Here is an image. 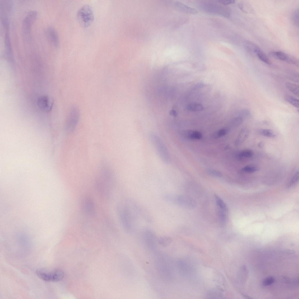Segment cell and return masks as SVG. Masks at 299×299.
I'll list each match as a JSON object with an SVG mask.
<instances>
[{
    "label": "cell",
    "mask_w": 299,
    "mask_h": 299,
    "mask_svg": "<svg viewBox=\"0 0 299 299\" xmlns=\"http://www.w3.org/2000/svg\"><path fill=\"white\" fill-rule=\"evenodd\" d=\"M117 212L120 222L124 230L128 233L133 232L135 216L128 203H120L117 205Z\"/></svg>",
    "instance_id": "cell-1"
},
{
    "label": "cell",
    "mask_w": 299,
    "mask_h": 299,
    "mask_svg": "<svg viewBox=\"0 0 299 299\" xmlns=\"http://www.w3.org/2000/svg\"><path fill=\"white\" fill-rule=\"evenodd\" d=\"M149 136L151 142L161 161L166 164H169L171 161L169 152L162 140L154 133H151Z\"/></svg>",
    "instance_id": "cell-2"
},
{
    "label": "cell",
    "mask_w": 299,
    "mask_h": 299,
    "mask_svg": "<svg viewBox=\"0 0 299 299\" xmlns=\"http://www.w3.org/2000/svg\"><path fill=\"white\" fill-rule=\"evenodd\" d=\"M156 260L157 267L161 277L166 281H169L172 278V271L168 257L160 254Z\"/></svg>",
    "instance_id": "cell-3"
},
{
    "label": "cell",
    "mask_w": 299,
    "mask_h": 299,
    "mask_svg": "<svg viewBox=\"0 0 299 299\" xmlns=\"http://www.w3.org/2000/svg\"><path fill=\"white\" fill-rule=\"evenodd\" d=\"M77 18L82 27L87 28L91 25L94 19V14L91 6L88 4L82 6L78 10Z\"/></svg>",
    "instance_id": "cell-4"
},
{
    "label": "cell",
    "mask_w": 299,
    "mask_h": 299,
    "mask_svg": "<svg viewBox=\"0 0 299 299\" xmlns=\"http://www.w3.org/2000/svg\"><path fill=\"white\" fill-rule=\"evenodd\" d=\"M95 186L97 192L102 199H108L110 197L114 186L99 174L95 179Z\"/></svg>",
    "instance_id": "cell-5"
},
{
    "label": "cell",
    "mask_w": 299,
    "mask_h": 299,
    "mask_svg": "<svg viewBox=\"0 0 299 299\" xmlns=\"http://www.w3.org/2000/svg\"><path fill=\"white\" fill-rule=\"evenodd\" d=\"M200 8L207 13L228 18L230 16L229 9L225 6L211 2L202 3Z\"/></svg>",
    "instance_id": "cell-6"
},
{
    "label": "cell",
    "mask_w": 299,
    "mask_h": 299,
    "mask_svg": "<svg viewBox=\"0 0 299 299\" xmlns=\"http://www.w3.org/2000/svg\"><path fill=\"white\" fill-rule=\"evenodd\" d=\"M80 117V111L77 107L73 105L69 111L66 119L65 129L68 133H72L78 124Z\"/></svg>",
    "instance_id": "cell-7"
},
{
    "label": "cell",
    "mask_w": 299,
    "mask_h": 299,
    "mask_svg": "<svg viewBox=\"0 0 299 299\" xmlns=\"http://www.w3.org/2000/svg\"><path fill=\"white\" fill-rule=\"evenodd\" d=\"M36 273L39 278L46 281H58L61 280L64 276L63 271L58 269L49 272L39 269L37 270Z\"/></svg>",
    "instance_id": "cell-8"
},
{
    "label": "cell",
    "mask_w": 299,
    "mask_h": 299,
    "mask_svg": "<svg viewBox=\"0 0 299 299\" xmlns=\"http://www.w3.org/2000/svg\"><path fill=\"white\" fill-rule=\"evenodd\" d=\"M164 197L166 201L175 202L179 205L187 208H193L196 204L194 200L185 195H179L174 197L168 195H166Z\"/></svg>",
    "instance_id": "cell-9"
},
{
    "label": "cell",
    "mask_w": 299,
    "mask_h": 299,
    "mask_svg": "<svg viewBox=\"0 0 299 299\" xmlns=\"http://www.w3.org/2000/svg\"><path fill=\"white\" fill-rule=\"evenodd\" d=\"M142 236L147 247L150 250H155L157 247L158 239L154 232L149 228H145L143 231Z\"/></svg>",
    "instance_id": "cell-10"
},
{
    "label": "cell",
    "mask_w": 299,
    "mask_h": 299,
    "mask_svg": "<svg viewBox=\"0 0 299 299\" xmlns=\"http://www.w3.org/2000/svg\"><path fill=\"white\" fill-rule=\"evenodd\" d=\"M37 13L34 11L28 13L24 18L22 27L24 35L27 36L30 34L32 25L36 18Z\"/></svg>",
    "instance_id": "cell-11"
},
{
    "label": "cell",
    "mask_w": 299,
    "mask_h": 299,
    "mask_svg": "<svg viewBox=\"0 0 299 299\" xmlns=\"http://www.w3.org/2000/svg\"><path fill=\"white\" fill-rule=\"evenodd\" d=\"M81 201V206L84 212L88 215H93L95 212L94 201L90 196H84Z\"/></svg>",
    "instance_id": "cell-12"
},
{
    "label": "cell",
    "mask_w": 299,
    "mask_h": 299,
    "mask_svg": "<svg viewBox=\"0 0 299 299\" xmlns=\"http://www.w3.org/2000/svg\"><path fill=\"white\" fill-rule=\"evenodd\" d=\"M37 105L39 108L44 112H49L51 110L53 105V100L46 95L41 96L37 99Z\"/></svg>",
    "instance_id": "cell-13"
},
{
    "label": "cell",
    "mask_w": 299,
    "mask_h": 299,
    "mask_svg": "<svg viewBox=\"0 0 299 299\" xmlns=\"http://www.w3.org/2000/svg\"><path fill=\"white\" fill-rule=\"evenodd\" d=\"M269 54L270 56L276 59L284 61L290 64L298 65V61L296 58L283 52L272 51L270 52Z\"/></svg>",
    "instance_id": "cell-14"
},
{
    "label": "cell",
    "mask_w": 299,
    "mask_h": 299,
    "mask_svg": "<svg viewBox=\"0 0 299 299\" xmlns=\"http://www.w3.org/2000/svg\"><path fill=\"white\" fill-rule=\"evenodd\" d=\"M45 35L49 41L55 48L59 45V40L58 33L55 29L51 26L47 27L45 30Z\"/></svg>",
    "instance_id": "cell-15"
},
{
    "label": "cell",
    "mask_w": 299,
    "mask_h": 299,
    "mask_svg": "<svg viewBox=\"0 0 299 299\" xmlns=\"http://www.w3.org/2000/svg\"><path fill=\"white\" fill-rule=\"evenodd\" d=\"M4 44L5 55L8 59L11 60L12 58V51L11 42L8 31H6L5 34Z\"/></svg>",
    "instance_id": "cell-16"
},
{
    "label": "cell",
    "mask_w": 299,
    "mask_h": 299,
    "mask_svg": "<svg viewBox=\"0 0 299 299\" xmlns=\"http://www.w3.org/2000/svg\"><path fill=\"white\" fill-rule=\"evenodd\" d=\"M249 133V130L247 128H243L241 130L236 140V144L237 145H241L248 138Z\"/></svg>",
    "instance_id": "cell-17"
},
{
    "label": "cell",
    "mask_w": 299,
    "mask_h": 299,
    "mask_svg": "<svg viewBox=\"0 0 299 299\" xmlns=\"http://www.w3.org/2000/svg\"><path fill=\"white\" fill-rule=\"evenodd\" d=\"M176 6L181 11L190 14H195L197 13V11L195 9L189 7L186 5L180 2H177L175 3Z\"/></svg>",
    "instance_id": "cell-18"
},
{
    "label": "cell",
    "mask_w": 299,
    "mask_h": 299,
    "mask_svg": "<svg viewBox=\"0 0 299 299\" xmlns=\"http://www.w3.org/2000/svg\"><path fill=\"white\" fill-rule=\"evenodd\" d=\"M254 53L256 54L258 58L263 62L268 65L271 64L270 60L258 46L256 49Z\"/></svg>",
    "instance_id": "cell-19"
},
{
    "label": "cell",
    "mask_w": 299,
    "mask_h": 299,
    "mask_svg": "<svg viewBox=\"0 0 299 299\" xmlns=\"http://www.w3.org/2000/svg\"><path fill=\"white\" fill-rule=\"evenodd\" d=\"M285 86L293 94L298 97H299V87L298 85L288 82L286 83Z\"/></svg>",
    "instance_id": "cell-20"
},
{
    "label": "cell",
    "mask_w": 299,
    "mask_h": 299,
    "mask_svg": "<svg viewBox=\"0 0 299 299\" xmlns=\"http://www.w3.org/2000/svg\"><path fill=\"white\" fill-rule=\"evenodd\" d=\"M187 109L190 111L197 112L203 110L204 107L202 105L199 103H191L187 106Z\"/></svg>",
    "instance_id": "cell-21"
},
{
    "label": "cell",
    "mask_w": 299,
    "mask_h": 299,
    "mask_svg": "<svg viewBox=\"0 0 299 299\" xmlns=\"http://www.w3.org/2000/svg\"><path fill=\"white\" fill-rule=\"evenodd\" d=\"M285 100L298 109L299 108V100L296 98L290 95H286L284 96Z\"/></svg>",
    "instance_id": "cell-22"
},
{
    "label": "cell",
    "mask_w": 299,
    "mask_h": 299,
    "mask_svg": "<svg viewBox=\"0 0 299 299\" xmlns=\"http://www.w3.org/2000/svg\"><path fill=\"white\" fill-rule=\"evenodd\" d=\"M215 198L218 207V208L227 212V206L222 199L216 194L215 195Z\"/></svg>",
    "instance_id": "cell-23"
},
{
    "label": "cell",
    "mask_w": 299,
    "mask_h": 299,
    "mask_svg": "<svg viewBox=\"0 0 299 299\" xmlns=\"http://www.w3.org/2000/svg\"><path fill=\"white\" fill-rule=\"evenodd\" d=\"M171 241V239L168 236H164L160 237L157 239V242L163 247L168 246Z\"/></svg>",
    "instance_id": "cell-24"
},
{
    "label": "cell",
    "mask_w": 299,
    "mask_h": 299,
    "mask_svg": "<svg viewBox=\"0 0 299 299\" xmlns=\"http://www.w3.org/2000/svg\"><path fill=\"white\" fill-rule=\"evenodd\" d=\"M259 170V168L255 165H249L245 166L241 169V171L247 173H254Z\"/></svg>",
    "instance_id": "cell-25"
},
{
    "label": "cell",
    "mask_w": 299,
    "mask_h": 299,
    "mask_svg": "<svg viewBox=\"0 0 299 299\" xmlns=\"http://www.w3.org/2000/svg\"><path fill=\"white\" fill-rule=\"evenodd\" d=\"M186 136L188 138L192 139H200L201 138V135L197 131H189L186 133Z\"/></svg>",
    "instance_id": "cell-26"
},
{
    "label": "cell",
    "mask_w": 299,
    "mask_h": 299,
    "mask_svg": "<svg viewBox=\"0 0 299 299\" xmlns=\"http://www.w3.org/2000/svg\"><path fill=\"white\" fill-rule=\"evenodd\" d=\"M227 213L222 210L218 208V216L220 221L222 224L225 223L226 221Z\"/></svg>",
    "instance_id": "cell-27"
},
{
    "label": "cell",
    "mask_w": 299,
    "mask_h": 299,
    "mask_svg": "<svg viewBox=\"0 0 299 299\" xmlns=\"http://www.w3.org/2000/svg\"><path fill=\"white\" fill-rule=\"evenodd\" d=\"M237 117H241L243 119L249 117L251 115L250 111L247 109H243L238 111L237 113Z\"/></svg>",
    "instance_id": "cell-28"
},
{
    "label": "cell",
    "mask_w": 299,
    "mask_h": 299,
    "mask_svg": "<svg viewBox=\"0 0 299 299\" xmlns=\"http://www.w3.org/2000/svg\"><path fill=\"white\" fill-rule=\"evenodd\" d=\"M259 133L263 136L269 137H274L275 135L273 131L269 129H263L259 130Z\"/></svg>",
    "instance_id": "cell-29"
},
{
    "label": "cell",
    "mask_w": 299,
    "mask_h": 299,
    "mask_svg": "<svg viewBox=\"0 0 299 299\" xmlns=\"http://www.w3.org/2000/svg\"><path fill=\"white\" fill-rule=\"evenodd\" d=\"M253 154V152L251 150L246 149L241 151L238 154L239 158H249L251 157Z\"/></svg>",
    "instance_id": "cell-30"
},
{
    "label": "cell",
    "mask_w": 299,
    "mask_h": 299,
    "mask_svg": "<svg viewBox=\"0 0 299 299\" xmlns=\"http://www.w3.org/2000/svg\"><path fill=\"white\" fill-rule=\"evenodd\" d=\"M245 48L248 51L254 53L255 51L258 46L253 43L247 41L244 44Z\"/></svg>",
    "instance_id": "cell-31"
},
{
    "label": "cell",
    "mask_w": 299,
    "mask_h": 299,
    "mask_svg": "<svg viewBox=\"0 0 299 299\" xmlns=\"http://www.w3.org/2000/svg\"><path fill=\"white\" fill-rule=\"evenodd\" d=\"M243 119L241 117H237L233 118L231 122L232 126L237 127L239 126L242 123Z\"/></svg>",
    "instance_id": "cell-32"
},
{
    "label": "cell",
    "mask_w": 299,
    "mask_h": 299,
    "mask_svg": "<svg viewBox=\"0 0 299 299\" xmlns=\"http://www.w3.org/2000/svg\"><path fill=\"white\" fill-rule=\"evenodd\" d=\"M292 20L296 26L299 25V10L297 9L293 13L292 16Z\"/></svg>",
    "instance_id": "cell-33"
},
{
    "label": "cell",
    "mask_w": 299,
    "mask_h": 299,
    "mask_svg": "<svg viewBox=\"0 0 299 299\" xmlns=\"http://www.w3.org/2000/svg\"><path fill=\"white\" fill-rule=\"evenodd\" d=\"M274 279L273 277H268L263 281L262 285L264 286L270 285L274 283Z\"/></svg>",
    "instance_id": "cell-34"
},
{
    "label": "cell",
    "mask_w": 299,
    "mask_h": 299,
    "mask_svg": "<svg viewBox=\"0 0 299 299\" xmlns=\"http://www.w3.org/2000/svg\"><path fill=\"white\" fill-rule=\"evenodd\" d=\"M299 179V172L298 171H296L295 173L292 177L290 182L288 186L289 187L292 186L296 183L298 181Z\"/></svg>",
    "instance_id": "cell-35"
},
{
    "label": "cell",
    "mask_w": 299,
    "mask_h": 299,
    "mask_svg": "<svg viewBox=\"0 0 299 299\" xmlns=\"http://www.w3.org/2000/svg\"><path fill=\"white\" fill-rule=\"evenodd\" d=\"M227 131L225 129H222L219 130L215 134V138H218L225 135L227 133Z\"/></svg>",
    "instance_id": "cell-36"
},
{
    "label": "cell",
    "mask_w": 299,
    "mask_h": 299,
    "mask_svg": "<svg viewBox=\"0 0 299 299\" xmlns=\"http://www.w3.org/2000/svg\"><path fill=\"white\" fill-rule=\"evenodd\" d=\"M207 172L210 175L216 177H220L222 176L221 173L218 171L213 170L209 169Z\"/></svg>",
    "instance_id": "cell-37"
},
{
    "label": "cell",
    "mask_w": 299,
    "mask_h": 299,
    "mask_svg": "<svg viewBox=\"0 0 299 299\" xmlns=\"http://www.w3.org/2000/svg\"><path fill=\"white\" fill-rule=\"evenodd\" d=\"M218 2L224 5L234 4L235 1L233 0H220Z\"/></svg>",
    "instance_id": "cell-38"
},
{
    "label": "cell",
    "mask_w": 299,
    "mask_h": 299,
    "mask_svg": "<svg viewBox=\"0 0 299 299\" xmlns=\"http://www.w3.org/2000/svg\"><path fill=\"white\" fill-rule=\"evenodd\" d=\"M203 85V84L201 83H199L197 84V85H196V88L200 87L202 86Z\"/></svg>",
    "instance_id": "cell-39"
},
{
    "label": "cell",
    "mask_w": 299,
    "mask_h": 299,
    "mask_svg": "<svg viewBox=\"0 0 299 299\" xmlns=\"http://www.w3.org/2000/svg\"><path fill=\"white\" fill-rule=\"evenodd\" d=\"M263 143L261 142L259 143L258 146L260 147H263Z\"/></svg>",
    "instance_id": "cell-40"
}]
</instances>
